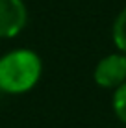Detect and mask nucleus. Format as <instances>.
Returning <instances> with one entry per match:
<instances>
[{
  "label": "nucleus",
  "instance_id": "obj_1",
  "mask_svg": "<svg viewBox=\"0 0 126 128\" xmlns=\"http://www.w3.org/2000/svg\"><path fill=\"white\" fill-rule=\"evenodd\" d=\"M43 61L32 48H13L0 56V93L24 95L39 84Z\"/></svg>",
  "mask_w": 126,
  "mask_h": 128
},
{
  "label": "nucleus",
  "instance_id": "obj_2",
  "mask_svg": "<svg viewBox=\"0 0 126 128\" xmlns=\"http://www.w3.org/2000/svg\"><path fill=\"white\" fill-rule=\"evenodd\" d=\"M93 80L102 89H117L126 82V54L111 52L104 56L93 70Z\"/></svg>",
  "mask_w": 126,
  "mask_h": 128
},
{
  "label": "nucleus",
  "instance_id": "obj_3",
  "mask_svg": "<svg viewBox=\"0 0 126 128\" xmlns=\"http://www.w3.org/2000/svg\"><path fill=\"white\" fill-rule=\"evenodd\" d=\"M28 24V8L24 0H0V39L19 35Z\"/></svg>",
  "mask_w": 126,
  "mask_h": 128
},
{
  "label": "nucleus",
  "instance_id": "obj_4",
  "mask_svg": "<svg viewBox=\"0 0 126 128\" xmlns=\"http://www.w3.org/2000/svg\"><path fill=\"white\" fill-rule=\"evenodd\" d=\"M111 39L117 50L126 54V8H123L115 17L113 26H111Z\"/></svg>",
  "mask_w": 126,
  "mask_h": 128
},
{
  "label": "nucleus",
  "instance_id": "obj_5",
  "mask_svg": "<svg viewBox=\"0 0 126 128\" xmlns=\"http://www.w3.org/2000/svg\"><path fill=\"white\" fill-rule=\"evenodd\" d=\"M111 108H113L115 117L123 124H126V82L121 84L117 89H113V98H111Z\"/></svg>",
  "mask_w": 126,
  "mask_h": 128
}]
</instances>
